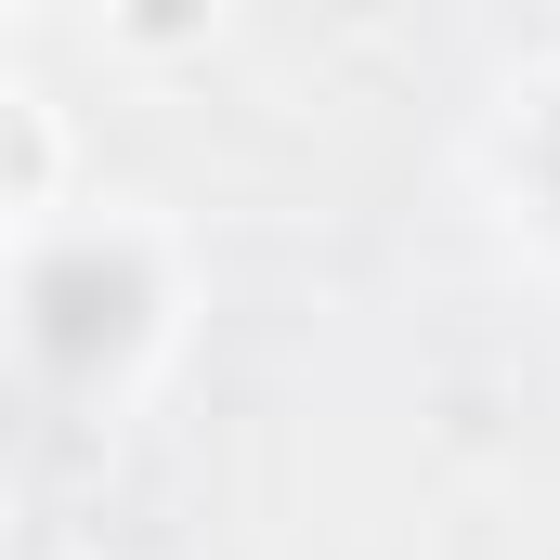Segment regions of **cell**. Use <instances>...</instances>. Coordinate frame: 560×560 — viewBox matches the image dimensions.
<instances>
[{
	"mask_svg": "<svg viewBox=\"0 0 560 560\" xmlns=\"http://www.w3.org/2000/svg\"><path fill=\"white\" fill-rule=\"evenodd\" d=\"M26 313H39V339L66 352V365H92V352H118L131 339V313H143V287H131V261H52V275L26 287Z\"/></svg>",
	"mask_w": 560,
	"mask_h": 560,
	"instance_id": "1",
	"label": "cell"
},
{
	"mask_svg": "<svg viewBox=\"0 0 560 560\" xmlns=\"http://www.w3.org/2000/svg\"><path fill=\"white\" fill-rule=\"evenodd\" d=\"M548 170H560V131H548Z\"/></svg>",
	"mask_w": 560,
	"mask_h": 560,
	"instance_id": "2",
	"label": "cell"
}]
</instances>
